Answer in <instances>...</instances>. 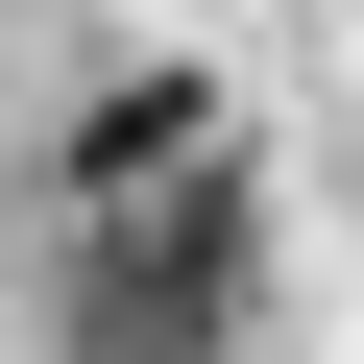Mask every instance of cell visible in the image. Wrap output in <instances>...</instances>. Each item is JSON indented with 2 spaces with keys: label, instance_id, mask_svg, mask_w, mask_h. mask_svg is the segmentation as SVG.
<instances>
[{
  "label": "cell",
  "instance_id": "obj_1",
  "mask_svg": "<svg viewBox=\"0 0 364 364\" xmlns=\"http://www.w3.org/2000/svg\"><path fill=\"white\" fill-rule=\"evenodd\" d=\"M243 340V170L195 146V195H97V243H73V364H219Z\"/></svg>",
  "mask_w": 364,
  "mask_h": 364
},
{
  "label": "cell",
  "instance_id": "obj_2",
  "mask_svg": "<svg viewBox=\"0 0 364 364\" xmlns=\"http://www.w3.org/2000/svg\"><path fill=\"white\" fill-rule=\"evenodd\" d=\"M195 146H219L195 73H122V97H73V195H146V170H195Z\"/></svg>",
  "mask_w": 364,
  "mask_h": 364
}]
</instances>
